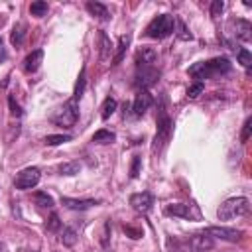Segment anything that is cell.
<instances>
[{
	"label": "cell",
	"instance_id": "cell-26",
	"mask_svg": "<svg viewBox=\"0 0 252 252\" xmlns=\"http://www.w3.org/2000/svg\"><path fill=\"white\" fill-rule=\"evenodd\" d=\"M47 2H43V0H35V2H32L30 4V12H32V16H37V18H41V16H45L47 14Z\"/></svg>",
	"mask_w": 252,
	"mask_h": 252
},
{
	"label": "cell",
	"instance_id": "cell-18",
	"mask_svg": "<svg viewBox=\"0 0 252 252\" xmlns=\"http://www.w3.org/2000/svg\"><path fill=\"white\" fill-rule=\"evenodd\" d=\"M87 10H89L93 16H96L98 20H108V18H110L108 8H106L104 4H100V2H87Z\"/></svg>",
	"mask_w": 252,
	"mask_h": 252
},
{
	"label": "cell",
	"instance_id": "cell-32",
	"mask_svg": "<svg viewBox=\"0 0 252 252\" xmlns=\"http://www.w3.org/2000/svg\"><path fill=\"white\" fill-rule=\"evenodd\" d=\"M140 167H142V158L140 156H134L132 158V163H130V177L136 179L140 175Z\"/></svg>",
	"mask_w": 252,
	"mask_h": 252
},
{
	"label": "cell",
	"instance_id": "cell-25",
	"mask_svg": "<svg viewBox=\"0 0 252 252\" xmlns=\"http://www.w3.org/2000/svg\"><path fill=\"white\" fill-rule=\"evenodd\" d=\"M24 35H26V26H24V24H16L14 30H12V35H10L12 45H22Z\"/></svg>",
	"mask_w": 252,
	"mask_h": 252
},
{
	"label": "cell",
	"instance_id": "cell-1",
	"mask_svg": "<svg viewBox=\"0 0 252 252\" xmlns=\"http://www.w3.org/2000/svg\"><path fill=\"white\" fill-rule=\"evenodd\" d=\"M232 69L230 61L226 57H215V59H209V61H199L195 65L189 67V75L195 77V79H209L213 75H224Z\"/></svg>",
	"mask_w": 252,
	"mask_h": 252
},
{
	"label": "cell",
	"instance_id": "cell-19",
	"mask_svg": "<svg viewBox=\"0 0 252 252\" xmlns=\"http://www.w3.org/2000/svg\"><path fill=\"white\" fill-rule=\"evenodd\" d=\"M98 41H100V59H102V61H106V59L110 57V53H112L114 45H112L110 37H108L104 32H100V33H98Z\"/></svg>",
	"mask_w": 252,
	"mask_h": 252
},
{
	"label": "cell",
	"instance_id": "cell-15",
	"mask_svg": "<svg viewBox=\"0 0 252 252\" xmlns=\"http://www.w3.org/2000/svg\"><path fill=\"white\" fill-rule=\"evenodd\" d=\"M41 61H43V49H33V51L28 53L26 59H24V71H26V73H35V71L39 69Z\"/></svg>",
	"mask_w": 252,
	"mask_h": 252
},
{
	"label": "cell",
	"instance_id": "cell-11",
	"mask_svg": "<svg viewBox=\"0 0 252 252\" xmlns=\"http://www.w3.org/2000/svg\"><path fill=\"white\" fill-rule=\"evenodd\" d=\"M230 26L234 28V37L240 39V41H250L252 39V24L248 20H242V18H236V20H230Z\"/></svg>",
	"mask_w": 252,
	"mask_h": 252
},
{
	"label": "cell",
	"instance_id": "cell-34",
	"mask_svg": "<svg viewBox=\"0 0 252 252\" xmlns=\"http://www.w3.org/2000/svg\"><path fill=\"white\" fill-rule=\"evenodd\" d=\"M59 228H61V220H59V217L53 213V215L49 217V220H47V230L55 232V230H59Z\"/></svg>",
	"mask_w": 252,
	"mask_h": 252
},
{
	"label": "cell",
	"instance_id": "cell-6",
	"mask_svg": "<svg viewBox=\"0 0 252 252\" xmlns=\"http://www.w3.org/2000/svg\"><path fill=\"white\" fill-rule=\"evenodd\" d=\"M39 179H41V171H39L37 167H26V169H22V171L16 173V177H14V187L26 191V189L35 187V185L39 183Z\"/></svg>",
	"mask_w": 252,
	"mask_h": 252
},
{
	"label": "cell",
	"instance_id": "cell-5",
	"mask_svg": "<svg viewBox=\"0 0 252 252\" xmlns=\"http://www.w3.org/2000/svg\"><path fill=\"white\" fill-rule=\"evenodd\" d=\"M77 118H79V106H77V100L75 98L63 102V106H59L51 114V122L57 124V126H65V128L73 126L77 122Z\"/></svg>",
	"mask_w": 252,
	"mask_h": 252
},
{
	"label": "cell",
	"instance_id": "cell-16",
	"mask_svg": "<svg viewBox=\"0 0 252 252\" xmlns=\"http://www.w3.org/2000/svg\"><path fill=\"white\" fill-rule=\"evenodd\" d=\"M191 246H193L195 252H205V250H209V248L213 246V236H209V234L203 230V232H199V234H195V236L191 238Z\"/></svg>",
	"mask_w": 252,
	"mask_h": 252
},
{
	"label": "cell",
	"instance_id": "cell-7",
	"mask_svg": "<svg viewBox=\"0 0 252 252\" xmlns=\"http://www.w3.org/2000/svg\"><path fill=\"white\" fill-rule=\"evenodd\" d=\"M159 77V69H156L154 65L152 67H138L136 71V77H134V87L138 91H148Z\"/></svg>",
	"mask_w": 252,
	"mask_h": 252
},
{
	"label": "cell",
	"instance_id": "cell-17",
	"mask_svg": "<svg viewBox=\"0 0 252 252\" xmlns=\"http://www.w3.org/2000/svg\"><path fill=\"white\" fill-rule=\"evenodd\" d=\"M130 41H132V35H130V33H126V35H122V37L118 39V45H116V55H114V63H112V65H118V63L124 59V53H126V49H128Z\"/></svg>",
	"mask_w": 252,
	"mask_h": 252
},
{
	"label": "cell",
	"instance_id": "cell-37",
	"mask_svg": "<svg viewBox=\"0 0 252 252\" xmlns=\"http://www.w3.org/2000/svg\"><path fill=\"white\" fill-rule=\"evenodd\" d=\"M124 232L130 234V238H140V236H142V230H140V228H134V226H130V224H124Z\"/></svg>",
	"mask_w": 252,
	"mask_h": 252
},
{
	"label": "cell",
	"instance_id": "cell-35",
	"mask_svg": "<svg viewBox=\"0 0 252 252\" xmlns=\"http://www.w3.org/2000/svg\"><path fill=\"white\" fill-rule=\"evenodd\" d=\"M222 10H224V2H222V0H215V2L211 4V16H213V18L220 16Z\"/></svg>",
	"mask_w": 252,
	"mask_h": 252
},
{
	"label": "cell",
	"instance_id": "cell-13",
	"mask_svg": "<svg viewBox=\"0 0 252 252\" xmlns=\"http://www.w3.org/2000/svg\"><path fill=\"white\" fill-rule=\"evenodd\" d=\"M158 59V51L154 47H140L136 51V67H152Z\"/></svg>",
	"mask_w": 252,
	"mask_h": 252
},
{
	"label": "cell",
	"instance_id": "cell-12",
	"mask_svg": "<svg viewBox=\"0 0 252 252\" xmlns=\"http://www.w3.org/2000/svg\"><path fill=\"white\" fill-rule=\"evenodd\" d=\"M163 213L167 217H181V219H199L197 215H193L191 211V205H185V203H171V205H165Z\"/></svg>",
	"mask_w": 252,
	"mask_h": 252
},
{
	"label": "cell",
	"instance_id": "cell-39",
	"mask_svg": "<svg viewBox=\"0 0 252 252\" xmlns=\"http://www.w3.org/2000/svg\"><path fill=\"white\" fill-rule=\"evenodd\" d=\"M0 47H2V37H0Z\"/></svg>",
	"mask_w": 252,
	"mask_h": 252
},
{
	"label": "cell",
	"instance_id": "cell-31",
	"mask_svg": "<svg viewBox=\"0 0 252 252\" xmlns=\"http://www.w3.org/2000/svg\"><path fill=\"white\" fill-rule=\"evenodd\" d=\"M203 91H205L203 81H197V83H193V85L187 89V96H189V98H197V96H199Z\"/></svg>",
	"mask_w": 252,
	"mask_h": 252
},
{
	"label": "cell",
	"instance_id": "cell-3",
	"mask_svg": "<svg viewBox=\"0 0 252 252\" xmlns=\"http://www.w3.org/2000/svg\"><path fill=\"white\" fill-rule=\"evenodd\" d=\"M248 211H250V201L246 197H230L224 203H220V207L217 209V217L220 220H230L234 217L248 215Z\"/></svg>",
	"mask_w": 252,
	"mask_h": 252
},
{
	"label": "cell",
	"instance_id": "cell-36",
	"mask_svg": "<svg viewBox=\"0 0 252 252\" xmlns=\"http://www.w3.org/2000/svg\"><path fill=\"white\" fill-rule=\"evenodd\" d=\"M8 104H10V110H12L14 116H22V108H20V104L16 102V98H14L12 94L8 96Z\"/></svg>",
	"mask_w": 252,
	"mask_h": 252
},
{
	"label": "cell",
	"instance_id": "cell-33",
	"mask_svg": "<svg viewBox=\"0 0 252 252\" xmlns=\"http://www.w3.org/2000/svg\"><path fill=\"white\" fill-rule=\"evenodd\" d=\"M250 132H252V118L248 116L244 120V126H242V134H240V142H246L250 138Z\"/></svg>",
	"mask_w": 252,
	"mask_h": 252
},
{
	"label": "cell",
	"instance_id": "cell-2",
	"mask_svg": "<svg viewBox=\"0 0 252 252\" xmlns=\"http://www.w3.org/2000/svg\"><path fill=\"white\" fill-rule=\"evenodd\" d=\"M156 124H158V130H156V138H154V146H152V152H159L171 138V130H173V122L167 114V108H165V102L161 98L159 106H158V118H156Z\"/></svg>",
	"mask_w": 252,
	"mask_h": 252
},
{
	"label": "cell",
	"instance_id": "cell-8",
	"mask_svg": "<svg viewBox=\"0 0 252 252\" xmlns=\"http://www.w3.org/2000/svg\"><path fill=\"white\" fill-rule=\"evenodd\" d=\"M205 232L213 238H220V240H226V242H238L242 238V230L228 228V226H209Z\"/></svg>",
	"mask_w": 252,
	"mask_h": 252
},
{
	"label": "cell",
	"instance_id": "cell-38",
	"mask_svg": "<svg viewBox=\"0 0 252 252\" xmlns=\"http://www.w3.org/2000/svg\"><path fill=\"white\" fill-rule=\"evenodd\" d=\"M6 57H8V51H6L4 47H0V63H2V61H6Z\"/></svg>",
	"mask_w": 252,
	"mask_h": 252
},
{
	"label": "cell",
	"instance_id": "cell-20",
	"mask_svg": "<svg viewBox=\"0 0 252 252\" xmlns=\"http://www.w3.org/2000/svg\"><path fill=\"white\" fill-rule=\"evenodd\" d=\"M85 87H87V69L83 67L81 73H79V79H77V83H75V91H73V98H75L77 102H79L81 96L85 94Z\"/></svg>",
	"mask_w": 252,
	"mask_h": 252
},
{
	"label": "cell",
	"instance_id": "cell-28",
	"mask_svg": "<svg viewBox=\"0 0 252 252\" xmlns=\"http://www.w3.org/2000/svg\"><path fill=\"white\" fill-rule=\"evenodd\" d=\"M61 242H63L65 246H73V244L77 242V232H75V228L65 226L63 232H61Z\"/></svg>",
	"mask_w": 252,
	"mask_h": 252
},
{
	"label": "cell",
	"instance_id": "cell-30",
	"mask_svg": "<svg viewBox=\"0 0 252 252\" xmlns=\"http://www.w3.org/2000/svg\"><path fill=\"white\" fill-rule=\"evenodd\" d=\"M238 63H240L242 67L250 69V65H252V55H250V51H248V49H244V47H240V49H238Z\"/></svg>",
	"mask_w": 252,
	"mask_h": 252
},
{
	"label": "cell",
	"instance_id": "cell-14",
	"mask_svg": "<svg viewBox=\"0 0 252 252\" xmlns=\"http://www.w3.org/2000/svg\"><path fill=\"white\" fill-rule=\"evenodd\" d=\"M61 205L71 209V211H87L94 205H98L96 199H71V197H61Z\"/></svg>",
	"mask_w": 252,
	"mask_h": 252
},
{
	"label": "cell",
	"instance_id": "cell-24",
	"mask_svg": "<svg viewBox=\"0 0 252 252\" xmlns=\"http://www.w3.org/2000/svg\"><path fill=\"white\" fill-rule=\"evenodd\" d=\"M173 33H175L179 39H183V41H189V39H193L191 32L185 28V24H183L179 18H175V30H173Z\"/></svg>",
	"mask_w": 252,
	"mask_h": 252
},
{
	"label": "cell",
	"instance_id": "cell-27",
	"mask_svg": "<svg viewBox=\"0 0 252 252\" xmlns=\"http://www.w3.org/2000/svg\"><path fill=\"white\" fill-rule=\"evenodd\" d=\"M33 199H35V203H37L39 207H45V209H51V207L55 205L53 197H51V195H47V193H43V191H37V193L33 195Z\"/></svg>",
	"mask_w": 252,
	"mask_h": 252
},
{
	"label": "cell",
	"instance_id": "cell-23",
	"mask_svg": "<svg viewBox=\"0 0 252 252\" xmlns=\"http://www.w3.org/2000/svg\"><path fill=\"white\" fill-rule=\"evenodd\" d=\"M79 171H81V163H79L77 159L65 161V163L59 165V173H61V175H77Z\"/></svg>",
	"mask_w": 252,
	"mask_h": 252
},
{
	"label": "cell",
	"instance_id": "cell-4",
	"mask_svg": "<svg viewBox=\"0 0 252 252\" xmlns=\"http://www.w3.org/2000/svg\"><path fill=\"white\" fill-rule=\"evenodd\" d=\"M175 30V16L171 14H159L156 16L148 28H146V35L152 37V39H163L167 35H171Z\"/></svg>",
	"mask_w": 252,
	"mask_h": 252
},
{
	"label": "cell",
	"instance_id": "cell-10",
	"mask_svg": "<svg viewBox=\"0 0 252 252\" xmlns=\"http://www.w3.org/2000/svg\"><path fill=\"white\" fill-rule=\"evenodd\" d=\"M152 102H154V98H152V94L148 91H138V94L134 96V102H132L130 110H132L134 116H142L152 106Z\"/></svg>",
	"mask_w": 252,
	"mask_h": 252
},
{
	"label": "cell",
	"instance_id": "cell-22",
	"mask_svg": "<svg viewBox=\"0 0 252 252\" xmlns=\"http://www.w3.org/2000/svg\"><path fill=\"white\" fill-rule=\"evenodd\" d=\"M116 140V136H114V132H110V130H96L94 134H93V142H96V144H112Z\"/></svg>",
	"mask_w": 252,
	"mask_h": 252
},
{
	"label": "cell",
	"instance_id": "cell-29",
	"mask_svg": "<svg viewBox=\"0 0 252 252\" xmlns=\"http://www.w3.org/2000/svg\"><path fill=\"white\" fill-rule=\"evenodd\" d=\"M47 146H59V144H65V142H71V136L69 134H51L43 140Z\"/></svg>",
	"mask_w": 252,
	"mask_h": 252
},
{
	"label": "cell",
	"instance_id": "cell-21",
	"mask_svg": "<svg viewBox=\"0 0 252 252\" xmlns=\"http://www.w3.org/2000/svg\"><path fill=\"white\" fill-rule=\"evenodd\" d=\"M116 106H118V102L112 98V96H108L104 102H102V108H100V118L102 120H108L114 112H116Z\"/></svg>",
	"mask_w": 252,
	"mask_h": 252
},
{
	"label": "cell",
	"instance_id": "cell-9",
	"mask_svg": "<svg viewBox=\"0 0 252 252\" xmlns=\"http://www.w3.org/2000/svg\"><path fill=\"white\" fill-rule=\"evenodd\" d=\"M130 205H132V209H134L136 213L146 215V213L152 209V205H154V197H152V193H148V191L134 193V195H130Z\"/></svg>",
	"mask_w": 252,
	"mask_h": 252
}]
</instances>
